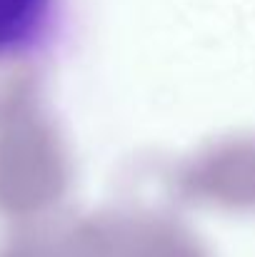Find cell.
Returning a JSON list of instances; mask_svg holds the SVG:
<instances>
[{"instance_id":"6da1fadb","label":"cell","mask_w":255,"mask_h":257,"mask_svg":"<svg viewBox=\"0 0 255 257\" xmlns=\"http://www.w3.org/2000/svg\"><path fill=\"white\" fill-rule=\"evenodd\" d=\"M53 0H0V53L28 45L45 25Z\"/></svg>"}]
</instances>
